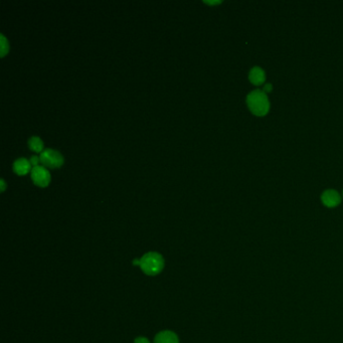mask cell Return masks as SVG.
<instances>
[{
    "label": "cell",
    "mask_w": 343,
    "mask_h": 343,
    "mask_svg": "<svg viewBox=\"0 0 343 343\" xmlns=\"http://www.w3.org/2000/svg\"><path fill=\"white\" fill-rule=\"evenodd\" d=\"M41 163L45 167L49 168H57L60 167L64 163L63 155L53 149H46L41 153Z\"/></svg>",
    "instance_id": "3"
},
{
    "label": "cell",
    "mask_w": 343,
    "mask_h": 343,
    "mask_svg": "<svg viewBox=\"0 0 343 343\" xmlns=\"http://www.w3.org/2000/svg\"><path fill=\"white\" fill-rule=\"evenodd\" d=\"M322 204L328 209H334L341 204V195L337 190L327 189L321 194Z\"/></svg>",
    "instance_id": "5"
},
{
    "label": "cell",
    "mask_w": 343,
    "mask_h": 343,
    "mask_svg": "<svg viewBox=\"0 0 343 343\" xmlns=\"http://www.w3.org/2000/svg\"><path fill=\"white\" fill-rule=\"evenodd\" d=\"M206 3H209V4H218V3H220V1H213V2L206 1Z\"/></svg>",
    "instance_id": "15"
},
{
    "label": "cell",
    "mask_w": 343,
    "mask_h": 343,
    "mask_svg": "<svg viewBox=\"0 0 343 343\" xmlns=\"http://www.w3.org/2000/svg\"><path fill=\"white\" fill-rule=\"evenodd\" d=\"M342 194H343V192H342Z\"/></svg>",
    "instance_id": "16"
},
{
    "label": "cell",
    "mask_w": 343,
    "mask_h": 343,
    "mask_svg": "<svg viewBox=\"0 0 343 343\" xmlns=\"http://www.w3.org/2000/svg\"><path fill=\"white\" fill-rule=\"evenodd\" d=\"M178 337L174 332L165 330L156 335L154 343H178Z\"/></svg>",
    "instance_id": "8"
},
{
    "label": "cell",
    "mask_w": 343,
    "mask_h": 343,
    "mask_svg": "<svg viewBox=\"0 0 343 343\" xmlns=\"http://www.w3.org/2000/svg\"><path fill=\"white\" fill-rule=\"evenodd\" d=\"M31 178L37 186L46 187L51 183V173L45 166H35L31 169Z\"/></svg>",
    "instance_id": "4"
},
{
    "label": "cell",
    "mask_w": 343,
    "mask_h": 343,
    "mask_svg": "<svg viewBox=\"0 0 343 343\" xmlns=\"http://www.w3.org/2000/svg\"><path fill=\"white\" fill-rule=\"evenodd\" d=\"M31 169V163L27 158H19L14 161L13 170L19 175H25Z\"/></svg>",
    "instance_id": "7"
},
{
    "label": "cell",
    "mask_w": 343,
    "mask_h": 343,
    "mask_svg": "<svg viewBox=\"0 0 343 343\" xmlns=\"http://www.w3.org/2000/svg\"><path fill=\"white\" fill-rule=\"evenodd\" d=\"M249 79L255 86H261L266 80V73L260 67H254L249 73Z\"/></svg>",
    "instance_id": "6"
},
{
    "label": "cell",
    "mask_w": 343,
    "mask_h": 343,
    "mask_svg": "<svg viewBox=\"0 0 343 343\" xmlns=\"http://www.w3.org/2000/svg\"><path fill=\"white\" fill-rule=\"evenodd\" d=\"M28 146L34 152H37V153L41 152L42 153L43 149H44V142H43V140L39 137L32 136L28 140Z\"/></svg>",
    "instance_id": "9"
},
{
    "label": "cell",
    "mask_w": 343,
    "mask_h": 343,
    "mask_svg": "<svg viewBox=\"0 0 343 343\" xmlns=\"http://www.w3.org/2000/svg\"><path fill=\"white\" fill-rule=\"evenodd\" d=\"M0 38H1V41H0V44H1V56L3 57L6 54V53L8 52L9 46H8V43H7V41H6V38L4 37L3 34L0 35Z\"/></svg>",
    "instance_id": "10"
},
{
    "label": "cell",
    "mask_w": 343,
    "mask_h": 343,
    "mask_svg": "<svg viewBox=\"0 0 343 343\" xmlns=\"http://www.w3.org/2000/svg\"><path fill=\"white\" fill-rule=\"evenodd\" d=\"M140 268L148 276H156L164 268V260L158 253H147L140 259Z\"/></svg>",
    "instance_id": "2"
},
{
    "label": "cell",
    "mask_w": 343,
    "mask_h": 343,
    "mask_svg": "<svg viewBox=\"0 0 343 343\" xmlns=\"http://www.w3.org/2000/svg\"><path fill=\"white\" fill-rule=\"evenodd\" d=\"M29 161H30L31 165H33L35 167V166H38V163L41 162V158L37 157V156H31V158H30Z\"/></svg>",
    "instance_id": "11"
},
{
    "label": "cell",
    "mask_w": 343,
    "mask_h": 343,
    "mask_svg": "<svg viewBox=\"0 0 343 343\" xmlns=\"http://www.w3.org/2000/svg\"><path fill=\"white\" fill-rule=\"evenodd\" d=\"M248 108L250 111L259 117H263L268 114L270 110V101L267 94L263 90H254L252 91L246 99Z\"/></svg>",
    "instance_id": "1"
},
{
    "label": "cell",
    "mask_w": 343,
    "mask_h": 343,
    "mask_svg": "<svg viewBox=\"0 0 343 343\" xmlns=\"http://www.w3.org/2000/svg\"><path fill=\"white\" fill-rule=\"evenodd\" d=\"M272 89H273V86H272L271 84H267V85L265 86L264 89H263V91H264L265 93L267 94V93L271 92V91H272Z\"/></svg>",
    "instance_id": "13"
},
{
    "label": "cell",
    "mask_w": 343,
    "mask_h": 343,
    "mask_svg": "<svg viewBox=\"0 0 343 343\" xmlns=\"http://www.w3.org/2000/svg\"><path fill=\"white\" fill-rule=\"evenodd\" d=\"M135 343H150V341L145 337H138L135 339Z\"/></svg>",
    "instance_id": "12"
},
{
    "label": "cell",
    "mask_w": 343,
    "mask_h": 343,
    "mask_svg": "<svg viewBox=\"0 0 343 343\" xmlns=\"http://www.w3.org/2000/svg\"><path fill=\"white\" fill-rule=\"evenodd\" d=\"M4 189H5V183H4L3 179H1V190L3 191Z\"/></svg>",
    "instance_id": "14"
}]
</instances>
